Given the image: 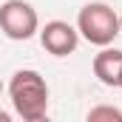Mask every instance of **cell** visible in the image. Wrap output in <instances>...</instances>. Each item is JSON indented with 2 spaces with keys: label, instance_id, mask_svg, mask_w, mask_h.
Here are the masks:
<instances>
[{
  "label": "cell",
  "instance_id": "277c9868",
  "mask_svg": "<svg viewBox=\"0 0 122 122\" xmlns=\"http://www.w3.org/2000/svg\"><path fill=\"white\" fill-rule=\"evenodd\" d=\"M40 43H43V48L48 54L68 57L80 46V31L74 29L71 23H65V20H51V23H46L40 29Z\"/></svg>",
  "mask_w": 122,
  "mask_h": 122
},
{
  "label": "cell",
  "instance_id": "ba28073f",
  "mask_svg": "<svg viewBox=\"0 0 122 122\" xmlns=\"http://www.w3.org/2000/svg\"><path fill=\"white\" fill-rule=\"evenodd\" d=\"M117 88H122V71H119V80H117Z\"/></svg>",
  "mask_w": 122,
  "mask_h": 122
},
{
  "label": "cell",
  "instance_id": "6da1fadb",
  "mask_svg": "<svg viewBox=\"0 0 122 122\" xmlns=\"http://www.w3.org/2000/svg\"><path fill=\"white\" fill-rule=\"evenodd\" d=\"M9 97L14 114L26 122H43L48 114V85L46 77L34 68H20L9 80Z\"/></svg>",
  "mask_w": 122,
  "mask_h": 122
},
{
  "label": "cell",
  "instance_id": "9c48e42d",
  "mask_svg": "<svg viewBox=\"0 0 122 122\" xmlns=\"http://www.w3.org/2000/svg\"><path fill=\"white\" fill-rule=\"evenodd\" d=\"M0 94H3V80H0Z\"/></svg>",
  "mask_w": 122,
  "mask_h": 122
},
{
  "label": "cell",
  "instance_id": "3957f363",
  "mask_svg": "<svg viewBox=\"0 0 122 122\" xmlns=\"http://www.w3.org/2000/svg\"><path fill=\"white\" fill-rule=\"evenodd\" d=\"M0 31L9 40H31L40 31V17L34 11V6L26 0H6L0 6Z\"/></svg>",
  "mask_w": 122,
  "mask_h": 122
},
{
  "label": "cell",
  "instance_id": "8992f818",
  "mask_svg": "<svg viewBox=\"0 0 122 122\" xmlns=\"http://www.w3.org/2000/svg\"><path fill=\"white\" fill-rule=\"evenodd\" d=\"M88 119H91V122H99V119H122V111H119V108H111V105H99V108L88 111Z\"/></svg>",
  "mask_w": 122,
  "mask_h": 122
},
{
  "label": "cell",
  "instance_id": "52a82bcc",
  "mask_svg": "<svg viewBox=\"0 0 122 122\" xmlns=\"http://www.w3.org/2000/svg\"><path fill=\"white\" fill-rule=\"evenodd\" d=\"M0 122H11V114H9V111H3V108H0Z\"/></svg>",
  "mask_w": 122,
  "mask_h": 122
},
{
  "label": "cell",
  "instance_id": "30bf717a",
  "mask_svg": "<svg viewBox=\"0 0 122 122\" xmlns=\"http://www.w3.org/2000/svg\"><path fill=\"white\" fill-rule=\"evenodd\" d=\"M119 29H122V17H119Z\"/></svg>",
  "mask_w": 122,
  "mask_h": 122
},
{
  "label": "cell",
  "instance_id": "7a4b0ae2",
  "mask_svg": "<svg viewBox=\"0 0 122 122\" xmlns=\"http://www.w3.org/2000/svg\"><path fill=\"white\" fill-rule=\"evenodd\" d=\"M77 31L91 43V46H111L117 40V34H122L119 17L108 3H88L80 9L77 17Z\"/></svg>",
  "mask_w": 122,
  "mask_h": 122
},
{
  "label": "cell",
  "instance_id": "5b68a950",
  "mask_svg": "<svg viewBox=\"0 0 122 122\" xmlns=\"http://www.w3.org/2000/svg\"><path fill=\"white\" fill-rule=\"evenodd\" d=\"M119 71H122V51H119V48H108V46H102V51L94 57V77H97L102 85L117 88Z\"/></svg>",
  "mask_w": 122,
  "mask_h": 122
}]
</instances>
